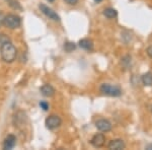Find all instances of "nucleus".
<instances>
[{"label": "nucleus", "mask_w": 152, "mask_h": 150, "mask_svg": "<svg viewBox=\"0 0 152 150\" xmlns=\"http://www.w3.org/2000/svg\"><path fill=\"white\" fill-rule=\"evenodd\" d=\"M15 145H16V137L12 134H9L3 141V149L10 150L12 148H14Z\"/></svg>", "instance_id": "obj_9"}, {"label": "nucleus", "mask_w": 152, "mask_h": 150, "mask_svg": "<svg viewBox=\"0 0 152 150\" xmlns=\"http://www.w3.org/2000/svg\"><path fill=\"white\" fill-rule=\"evenodd\" d=\"M107 147L111 150H122L126 147V145H125V142L122 139H115L110 142Z\"/></svg>", "instance_id": "obj_10"}, {"label": "nucleus", "mask_w": 152, "mask_h": 150, "mask_svg": "<svg viewBox=\"0 0 152 150\" xmlns=\"http://www.w3.org/2000/svg\"><path fill=\"white\" fill-rule=\"evenodd\" d=\"M64 1L68 4V5L74 6V5H76V4L78 3V1H79V0H64Z\"/></svg>", "instance_id": "obj_20"}, {"label": "nucleus", "mask_w": 152, "mask_h": 150, "mask_svg": "<svg viewBox=\"0 0 152 150\" xmlns=\"http://www.w3.org/2000/svg\"><path fill=\"white\" fill-rule=\"evenodd\" d=\"M40 107H41V109H43L44 110H49V108H50V105H49V104L47 102H45V100H42V102H40Z\"/></svg>", "instance_id": "obj_19"}, {"label": "nucleus", "mask_w": 152, "mask_h": 150, "mask_svg": "<svg viewBox=\"0 0 152 150\" xmlns=\"http://www.w3.org/2000/svg\"><path fill=\"white\" fill-rule=\"evenodd\" d=\"M0 55L4 62L6 63H12L16 59L18 56V50L14 47L13 44L10 41L4 43L3 45L0 47Z\"/></svg>", "instance_id": "obj_1"}, {"label": "nucleus", "mask_w": 152, "mask_h": 150, "mask_svg": "<svg viewBox=\"0 0 152 150\" xmlns=\"http://www.w3.org/2000/svg\"><path fill=\"white\" fill-rule=\"evenodd\" d=\"M76 49V45L74 43H72V42H66L64 43V50L66 52L70 53V52H73Z\"/></svg>", "instance_id": "obj_17"}, {"label": "nucleus", "mask_w": 152, "mask_h": 150, "mask_svg": "<svg viewBox=\"0 0 152 150\" xmlns=\"http://www.w3.org/2000/svg\"><path fill=\"white\" fill-rule=\"evenodd\" d=\"M6 3L14 10H23V6L18 2V0H5Z\"/></svg>", "instance_id": "obj_15"}, {"label": "nucleus", "mask_w": 152, "mask_h": 150, "mask_svg": "<svg viewBox=\"0 0 152 150\" xmlns=\"http://www.w3.org/2000/svg\"><path fill=\"white\" fill-rule=\"evenodd\" d=\"M3 18H4V16H2V14L0 13V26L3 23Z\"/></svg>", "instance_id": "obj_22"}, {"label": "nucleus", "mask_w": 152, "mask_h": 150, "mask_svg": "<svg viewBox=\"0 0 152 150\" xmlns=\"http://www.w3.org/2000/svg\"><path fill=\"white\" fill-rule=\"evenodd\" d=\"M94 1H95V2H96V3H99V2H102V0H94Z\"/></svg>", "instance_id": "obj_23"}, {"label": "nucleus", "mask_w": 152, "mask_h": 150, "mask_svg": "<svg viewBox=\"0 0 152 150\" xmlns=\"http://www.w3.org/2000/svg\"><path fill=\"white\" fill-rule=\"evenodd\" d=\"M47 1H49V2H54L55 0H47Z\"/></svg>", "instance_id": "obj_24"}, {"label": "nucleus", "mask_w": 152, "mask_h": 150, "mask_svg": "<svg viewBox=\"0 0 152 150\" xmlns=\"http://www.w3.org/2000/svg\"><path fill=\"white\" fill-rule=\"evenodd\" d=\"M79 47L85 51H92L94 50V42L89 39H82L79 41Z\"/></svg>", "instance_id": "obj_12"}, {"label": "nucleus", "mask_w": 152, "mask_h": 150, "mask_svg": "<svg viewBox=\"0 0 152 150\" xmlns=\"http://www.w3.org/2000/svg\"><path fill=\"white\" fill-rule=\"evenodd\" d=\"M46 128L49 130H55L62 125V119L57 115H51L45 120Z\"/></svg>", "instance_id": "obj_4"}, {"label": "nucleus", "mask_w": 152, "mask_h": 150, "mask_svg": "<svg viewBox=\"0 0 152 150\" xmlns=\"http://www.w3.org/2000/svg\"><path fill=\"white\" fill-rule=\"evenodd\" d=\"M104 15L105 18L112 19V18H116L118 15V12L115 8H112V7H107L104 10Z\"/></svg>", "instance_id": "obj_13"}, {"label": "nucleus", "mask_w": 152, "mask_h": 150, "mask_svg": "<svg viewBox=\"0 0 152 150\" xmlns=\"http://www.w3.org/2000/svg\"><path fill=\"white\" fill-rule=\"evenodd\" d=\"M99 90L102 94L109 97H120L122 94V88L119 85H113L110 83H102L99 87Z\"/></svg>", "instance_id": "obj_2"}, {"label": "nucleus", "mask_w": 152, "mask_h": 150, "mask_svg": "<svg viewBox=\"0 0 152 150\" xmlns=\"http://www.w3.org/2000/svg\"><path fill=\"white\" fill-rule=\"evenodd\" d=\"M40 90H41L42 94L46 97H54V94H55V92H56L55 88L51 84H44L43 86L40 88Z\"/></svg>", "instance_id": "obj_11"}, {"label": "nucleus", "mask_w": 152, "mask_h": 150, "mask_svg": "<svg viewBox=\"0 0 152 150\" xmlns=\"http://www.w3.org/2000/svg\"><path fill=\"white\" fill-rule=\"evenodd\" d=\"M9 38L7 37L6 35H4V34H0V47L3 45L4 43H6V42H9Z\"/></svg>", "instance_id": "obj_18"}, {"label": "nucleus", "mask_w": 152, "mask_h": 150, "mask_svg": "<svg viewBox=\"0 0 152 150\" xmlns=\"http://www.w3.org/2000/svg\"><path fill=\"white\" fill-rule=\"evenodd\" d=\"M3 24L10 29H15L21 26V18L20 16L13 13L7 14L3 18Z\"/></svg>", "instance_id": "obj_3"}, {"label": "nucleus", "mask_w": 152, "mask_h": 150, "mask_svg": "<svg viewBox=\"0 0 152 150\" xmlns=\"http://www.w3.org/2000/svg\"><path fill=\"white\" fill-rule=\"evenodd\" d=\"M39 8H40V10L43 12L47 18L52 19V20H54V21H60L61 20L60 16L57 14V12H55L52 8H50V7L47 6L46 4L40 3L39 4Z\"/></svg>", "instance_id": "obj_5"}, {"label": "nucleus", "mask_w": 152, "mask_h": 150, "mask_svg": "<svg viewBox=\"0 0 152 150\" xmlns=\"http://www.w3.org/2000/svg\"><path fill=\"white\" fill-rule=\"evenodd\" d=\"M90 143L95 148H100L102 147L105 143V136L102 133H99V134H95L94 137L90 140Z\"/></svg>", "instance_id": "obj_8"}, {"label": "nucleus", "mask_w": 152, "mask_h": 150, "mask_svg": "<svg viewBox=\"0 0 152 150\" xmlns=\"http://www.w3.org/2000/svg\"><path fill=\"white\" fill-rule=\"evenodd\" d=\"M26 120H28V118H26V113L23 112V110H19V112H18L14 115L13 124H14V126L18 128L23 127V126H26Z\"/></svg>", "instance_id": "obj_6"}, {"label": "nucleus", "mask_w": 152, "mask_h": 150, "mask_svg": "<svg viewBox=\"0 0 152 150\" xmlns=\"http://www.w3.org/2000/svg\"><path fill=\"white\" fill-rule=\"evenodd\" d=\"M146 52H147V55H148L150 58H152V46H149L148 48H147Z\"/></svg>", "instance_id": "obj_21"}, {"label": "nucleus", "mask_w": 152, "mask_h": 150, "mask_svg": "<svg viewBox=\"0 0 152 150\" xmlns=\"http://www.w3.org/2000/svg\"><path fill=\"white\" fill-rule=\"evenodd\" d=\"M121 64L124 68H129V66L131 65V56L126 55L121 59Z\"/></svg>", "instance_id": "obj_16"}, {"label": "nucleus", "mask_w": 152, "mask_h": 150, "mask_svg": "<svg viewBox=\"0 0 152 150\" xmlns=\"http://www.w3.org/2000/svg\"><path fill=\"white\" fill-rule=\"evenodd\" d=\"M141 81L145 86H151L152 85V73L147 72L145 74H143L141 77Z\"/></svg>", "instance_id": "obj_14"}, {"label": "nucleus", "mask_w": 152, "mask_h": 150, "mask_svg": "<svg viewBox=\"0 0 152 150\" xmlns=\"http://www.w3.org/2000/svg\"><path fill=\"white\" fill-rule=\"evenodd\" d=\"M95 127L100 132H110L112 130V123L107 119H99L95 122Z\"/></svg>", "instance_id": "obj_7"}]
</instances>
